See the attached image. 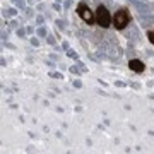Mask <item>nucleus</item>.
<instances>
[{"label":"nucleus","mask_w":154,"mask_h":154,"mask_svg":"<svg viewBox=\"0 0 154 154\" xmlns=\"http://www.w3.org/2000/svg\"><path fill=\"white\" fill-rule=\"evenodd\" d=\"M46 41H48L50 45H55V40H53V36H50V34H46Z\"/></svg>","instance_id":"nucleus-10"},{"label":"nucleus","mask_w":154,"mask_h":154,"mask_svg":"<svg viewBox=\"0 0 154 154\" xmlns=\"http://www.w3.org/2000/svg\"><path fill=\"white\" fill-rule=\"evenodd\" d=\"M38 34H40V36H46V29L45 28H40V29H38Z\"/></svg>","instance_id":"nucleus-11"},{"label":"nucleus","mask_w":154,"mask_h":154,"mask_svg":"<svg viewBox=\"0 0 154 154\" xmlns=\"http://www.w3.org/2000/svg\"><path fill=\"white\" fill-rule=\"evenodd\" d=\"M56 26H58V29H65V22L62 21V19H58V21H56Z\"/></svg>","instance_id":"nucleus-9"},{"label":"nucleus","mask_w":154,"mask_h":154,"mask_svg":"<svg viewBox=\"0 0 154 154\" xmlns=\"http://www.w3.org/2000/svg\"><path fill=\"white\" fill-rule=\"evenodd\" d=\"M69 56H72V58H77V53H74L72 50H69Z\"/></svg>","instance_id":"nucleus-16"},{"label":"nucleus","mask_w":154,"mask_h":154,"mask_svg":"<svg viewBox=\"0 0 154 154\" xmlns=\"http://www.w3.org/2000/svg\"><path fill=\"white\" fill-rule=\"evenodd\" d=\"M96 21H98V24H99L103 29H106V28L110 26L111 15H110V12H108V9H106L105 5H99L98 10H96Z\"/></svg>","instance_id":"nucleus-2"},{"label":"nucleus","mask_w":154,"mask_h":154,"mask_svg":"<svg viewBox=\"0 0 154 154\" xmlns=\"http://www.w3.org/2000/svg\"><path fill=\"white\" fill-rule=\"evenodd\" d=\"M56 2H60V0H56Z\"/></svg>","instance_id":"nucleus-21"},{"label":"nucleus","mask_w":154,"mask_h":154,"mask_svg":"<svg viewBox=\"0 0 154 154\" xmlns=\"http://www.w3.org/2000/svg\"><path fill=\"white\" fill-rule=\"evenodd\" d=\"M77 14H79V15L84 19V22H86V24L91 26V24L94 22V14L91 12V9H89L86 4H81L79 7H77Z\"/></svg>","instance_id":"nucleus-3"},{"label":"nucleus","mask_w":154,"mask_h":154,"mask_svg":"<svg viewBox=\"0 0 154 154\" xmlns=\"http://www.w3.org/2000/svg\"><path fill=\"white\" fill-rule=\"evenodd\" d=\"M113 26L117 28V29H125L127 28V24L130 22V15H128V12H127V9H120V10H117V14H115V17H113Z\"/></svg>","instance_id":"nucleus-1"},{"label":"nucleus","mask_w":154,"mask_h":154,"mask_svg":"<svg viewBox=\"0 0 154 154\" xmlns=\"http://www.w3.org/2000/svg\"><path fill=\"white\" fill-rule=\"evenodd\" d=\"M74 87H82V82L81 81H74Z\"/></svg>","instance_id":"nucleus-13"},{"label":"nucleus","mask_w":154,"mask_h":154,"mask_svg":"<svg viewBox=\"0 0 154 154\" xmlns=\"http://www.w3.org/2000/svg\"><path fill=\"white\" fill-rule=\"evenodd\" d=\"M9 24H10V28H17V22H15V21H10Z\"/></svg>","instance_id":"nucleus-19"},{"label":"nucleus","mask_w":154,"mask_h":154,"mask_svg":"<svg viewBox=\"0 0 154 154\" xmlns=\"http://www.w3.org/2000/svg\"><path fill=\"white\" fill-rule=\"evenodd\" d=\"M2 38H4V40H7V38H9V31H4V33H2Z\"/></svg>","instance_id":"nucleus-18"},{"label":"nucleus","mask_w":154,"mask_h":154,"mask_svg":"<svg viewBox=\"0 0 154 154\" xmlns=\"http://www.w3.org/2000/svg\"><path fill=\"white\" fill-rule=\"evenodd\" d=\"M34 2H40V0H29V4H34Z\"/></svg>","instance_id":"nucleus-20"},{"label":"nucleus","mask_w":154,"mask_h":154,"mask_svg":"<svg viewBox=\"0 0 154 154\" xmlns=\"http://www.w3.org/2000/svg\"><path fill=\"white\" fill-rule=\"evenodd\" d=\"M128 67H130L132 70H135V72H142V70H144V63H142L140 60H130Z\"/></svg>","instance_id":"nucleus-5"},{"label":"nucleus","mask_w":154,"mask_h":154,"mask_svg":"<svg viewBox=\"0 0 154 154\" xmlns=\"http://www.w3.org/2000/svg\"><path fill=\"white\" fill-rule=\"evenodd\" d=\"M79 70H81V69H77V67H70V72H72V74H79Z\"/></svg>","instance_id":"nucleus-15"},{"label":"nucleus","mask_w":154,"mask_h":154,"mask_svg":"<svg viewBox=\"0 0 154 154\" xmlns=\"http://www.w3.org/2000/svg\"><path fill=\"white\" fill-rule=\"evenodd\" d=\"M43 21H45V19H43L41 15H38V17H36V22H38V24H43Z\"/></svg>","instance_id":"nucleus-14"},{"label":"nucleus","mask_w":154,"mask_h":154,"mask_svg":"<svg viewBox=\"0 0 154 154\" xmlns=\"http://www.w3.org/2000/svg\"><path fill=\"white\" fill-rule=\"evenodd\" d=\"M152 21H154V17H151L149 14H147V15H144V17L140 19V22H142V26H146V28H147V26H151V22H152Z\"/></svg>","instance_id":"nucleus-6"},{"label":"nucleus","mask_w":154,"mask_h":154,"mask_svg":"<svg viewBox=\"0 0 154 154\" xmlns=\"http://www.w3.org/2000/svg\"><path fill=\"white\" fill-rule=\"evenodd\" d=\"M50 75H51V77H62V74H58V72H51Z\"/></svg>","instance_id":"nucleus-17"},{"label":"nucleus","mask_w":154,"mask_h":154,"mask_svg":"<svg viewBox=\"0 0 154 154\" xmlns=\"http://www.w3.org/2000/svg\"><path fill=\"white\" fill-rule=\"evenodd\" d=\"M133 5H135V9L139 10V14H144V15L151 14V7L144 2V0H135V2H133Z\"/></svg>","instance_id":"nucleus-4"},{"label":"nucleus","mask_w":154,"mask_h":154,"mask_svg":"<svg viewBox=\"0 0 154 154\" xmlns=\"http://www.w3.org/2000/svg\"><path fill=\"white\" fill-rule=\"evenodd\" d=\"M26 33H28V29H24V28H19V29H17V36H19V38H24Z\"/></svg>","instance_id":"nucleus-8"},{"label":"nucleus","mask_w":154,"mask_h":154,"mask_svg":"<svg viewBox=\"0 0 154 154\" xmlns=\"http://www.w3.org/2000/svg\"><path fill=\"white\" fill-rule=\"evenodd\" d=\"M31 45H33V46H38V45H40V41H38L36 38H31Z\"/></svg>","instance_id":"nucleus-12"},{"label":"nucleus","mask_w":154,"mask_h":154,"mask_svg":"<svg viewBox=\"0 0 154 154\" xmlns=\"http://www.w3.org/2000/svg\"><path fill=\"white\" fill-rule=\"evenodd\" d=\"M137 36H139V34H137V29H135V28H132V29L127 33V38H128V40H133V41L137 40Z\"/></svg>","instance_id":"nucleus-7"}]
</instances>
